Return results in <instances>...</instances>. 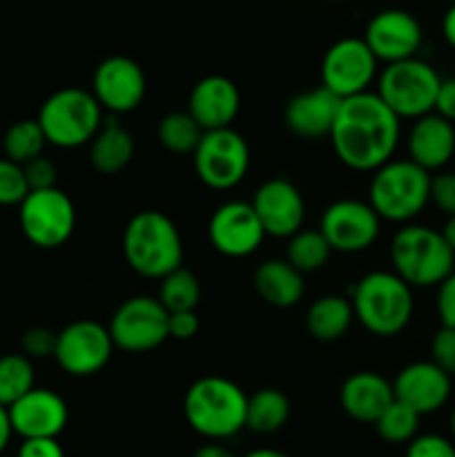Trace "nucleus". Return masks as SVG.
<instances>
[{"instance_id":"1","label":"nucleus","mask_w":455,"mask_h":457,"mask_svg":"<svg viewBox=\"0 0 455 457\" xmlns=\"http://www.w3.org/2000/svg\"><path fill=\"white\" fill-rule=\"evenodd\" d=\"M335 156L355 172H375L393 159L401 138V120L375 92L343 98L330 129Z\"/></svg>"},{"instance_id":"2","label":"nucleus","mask_w":455,"mask_h":457,"mask_svg":"<svg viewBox=\"0 0 455 457\" xmlns=\"http://www.w3.org/2000/svg\"><path fill=\"white\" fill-rule=\"evenodd\" d=\"M248 395L239 384L221 375H205L190 384L183 397V415L194 433L221 442L245 428Z\"/></svg>"},{"instance_id":"3","label":"nucleus","mask_w":455,"mask_h":457,"mask_svg":"<svg viewBox=\"0 0 455 457\" xmlns=\"http://www.w3.org/2000/svg\"><path fill=\"white\" fill-rule=\"evenodd\" d=\"M123 257L136 275L163 279L183 266V239L177 223L159 210H141L123 230Z\"/></svg>"},{"instance_id":"4","label":"nucleus","mask_w":455,"mask_h":457,"mask_svg":"<svg viewBox=\"0 0 455 457\" xmlns=\"http://www.w3.org/2000/svg\"><path fill=\"white\" fill-rule=\"evenodd\" d=\"M352 315L375 337H395L415 312L413 288L395 272L373 270L351 288Z\"/></svg>"},{"instance_id":"5","label":"nucleus","mask_w":455,"mask_h":457,"mask_svg":"<svg viewBox=\"0 0 455 457\" xmlns=\"http://www.w3.org/2000/svg\"><path fill=\"white\" fill-rule=\"evenodd\" d=\"M393 272L410 288H437L455 270V253L440 230L406 223L391 239Z\"/></svg>"},{"instance_id":"6","label":"nucleus","mask_w":455,"mask_h":457,"mask_svg":"<svg viewBox=\"0 0 455 457\" xmlns=\"http://www.w3.org/2000/svg\"><path fill=\"white\" fill-rule=\"evenodd\" d=\"M368 204L382 221L406 226L431 204V174L410 159H391L370 177Z\"/></svg>"},{"instance_id":"7","label":"nucleus","mask_w":455,"mask_h":457,"mask_svg":"<svg viewBox=\"0 0 455 457\" xmlns=\"http://www.w3.org/2000/svg\"><path fill=\"white\" fill-rule=\"evenodd\" d=\"M38 125L49 145L76 150L92 143L103 125V107L83 87H62L40 105Z\"/></svg>"},{"instance_id":"8","label":"nucleus","mask_w":455,"mask_h":457,"mask_svg":"<svg viewBox=\"0 0 455 457\" xmlns=\"http://www.w3.org/2000/svg\"><path fill=\"white\" fill-rule=\"evenodd\" d=\"M442 76L422 58L391 62L377 76V96L397 119L418 120L435 110Z\"/></svg>"},{"instance_id":"9","label":"nucleus","mask_w":455,"mask_h":457,"mask_svg":"<svg viewBox=\"0 0 455 457\" xmlns=\"http://www.w3.org/2000/svg\"><path fill=\"white\" fill-rule=\"evenodd\" d=\"M192 163L199 181L210 190H232L250 170L248 141L232 128L203 132L192 152Z\"/></svg>"},{"instance_id":"10","label":"nucleus","mask_w":455,"mask_h":457,"mask_svg":"<svg viewBox=\"0 0 455 457\" xmlns=\"http://www.w3.org/2000/svg\"><path fill=\"white\" fill-rule=\"evenodd\" d=\"M107 330L116 348L125 353H150L170 339V312L150 295H136L120 303Z\"/></svg>"},{"instance_id":"11","label":"nucleus","mask_w":455,"mask_h":457,"mask_svg":"<svg viewBox=\"0 0 455 457\" xmlns=\"http://www.w3.org/2000/svg\"><path fill=\"white\" fill-rule=\"evenodd\" d=\"M18 221L25 239L36 248H61L74 235V201L58 187L29 192L18 205Z\"/></svg>"},{"instance_id":"12","label":"nucleus","mask_w":455,"mask_h":457,"mask_svg":"<svg viewBox=\"0 0 455 457\" xmlns=\"http://www.w3.org/2000/svg\"><path fill=\"white\" fill-rule=\"evenodd\" d=\"M114 351L107 326L94 320H76L56 333L54 360L71 378H92L110 364Z\"/></svg>"},{"instance_id":"13","label":"nucleus","mask_w":455,"mask_h":457,"mask_svg":"<svg viewBox=\"0 0 455 457\" xmlns=\"http://www.w3.org/2000/svg\"><path fill=\"white\" fill-rule=\"evenodd\" d=\"M379 61L364 38H342L326 49L321 58V87L337 98H351L370 92L377 80Z\"/></svg>"},{"instance_id":"14","label":"nucleus","mask_w":455,"mask_h":457,"mask_svg":"<svg viewBox=\"0 0 455 457\" xmlns=\"http://www.w3.org/2000/svg\"><path fill=\"white\" fill-rule=\"evenodd\" d=\"M382 219L368 201L339 199L324 210L319 232L326 237L333 253H364L377 241Z\"/></svg>"},{"instance_id":"15","label":"nucleus","mask_w":455,"mask_h":457,"mask_svg":"<svg viewBox=\"0 0 455 457\" xmlns=\"http://www.w3.org/2000/svg\"><path fill=\"white\" fill-rule=\"evenodd\" d=\"M147 79L143 67L129 56H110L98 62L92 76V94L114 116L138 110L145 98Z\"/></svg>"},{"instance_id":"16","label":"nucleus","mask_w":455,"mask_h":457,"mask_svg":"<svg viewBox=\"0 0 455 457\" xmlns=\"http://www.w3.org/2000/svg\"><path fill=\"white\" fill-rule=\"evenodd\" d=\"M208 237L219 254L244 259L261 248L266 232L250 201H226L210 217Z\"/></svg>"},{"instance_id":"17","label":"nucleus","mask_w":455,"mask_h":457,"mask_svg":"<svg viewBox=\"0 0 455 457\" xmlns=\"http://www.w3.org/2000/svg\"><path fill=\"white\" fill-rule=\"evenodd\" d=\"M250 205L266 237L290 239L294 232L303 228L306 204H303L302 190L290 179L272 177L263 181L254 192Z\"/></svg>"},{"instance_id":"18","label":"nucleus","mask_w":455,"mask_h":457,"mask_svg":"<svg viewBox=\"0 0 455 457\" xmlns=\"http://www.w3.org/2000/svg\"><path fill=\"white\" fill-rule=\"evenodd\" d=\"M424 31L418 18L404 9H384L375 13L364 31V43L379 62H400L418 56Z\"/></svg>"},{"instance_id":"19","label":"nucleus","mask_w":455,"mask_h":457,"mask_svg":"<svg viewBox=\"0 0 455 457\" xmlns=\"http://www.w3.org/2000/svg\"><path fill=\"white\" fill-rule=\"evenodd\" d=\"M7 411L13 436L22 440H58L70 422L67 402L52 388H31Z\"/></svg>"},{"instance_id":"20","label":"nucleus","mask_w":455,"mask_h":457,"mask_svg":"<svg viewBox=\"0 0 455 457\" xmlns=\"http://www.w3.org/2000/svg\"><path fill=\"white\" fill-rule=\"evenodd\" d=\"M395 400L418 415H431L444 409L453 393V378L431 360L410 361L393 379Z\"/></svg>"},{"instance_id":"21","label":"nucleus","mask_w":455,"mask_h":457,"mask_svg":"<svg viewBox=\"0 0 455 457\" xmlns=\"http://www.w3.org/2000/svg\"><path fill=\"white\" fill-rule=\"evenodd\" d=\"M241 107L239 87L228 76L210 74L192 87L187 96V114L203 132L230 128Z\"/></svg>"},{"instance_id":"22","label":"nucleus","mask_w":455,"mask_h":457,"mask_svg":"<svg viewBox=\"0 0 455 457\" xmlns=\"http://www.w3.org/2000/svg\"><path fill=\"white\" fill-rule=\"evenodd\" d=\"M406 150L409 159L428 174L442 172L455 159V125L435 112L413 120L406 134Z\"/></svg>"},{"instance_id":"23","label":"nucleus","mask_w":455,"mask_h":457,"mask_svg":"<svg viewBox=\"0 0 455 457\" xmlns=\"http://www.w3.org/2000/svg\"><path fill=\"white\" fill-rule=\"evenodd\" d=\"M342 98L330 94L326 87H312L308 92L294 94L284 110L285 128L299 138L315 141L330 137L335 119H337Z\"/></svg>"},{"instance_id":"24","label":"nucleus","mask_w":455,"mask_h":457,"mask_svg":"<svg viewBox=\"0 0 455 457\" xmlns=\"http://www.w3.org/2000/svg\"><path fill=\"white\" fill-rule=\"evenodd\" d=\"M395 402L393 382L375 370H357L339 391V404L343 413L361 424H375L379 415Z\"/></svg>"},{"instance_id":"25","label":"nucleus","mask_w":455,"mask_h":457,"mask_svg":"<svg viewBox=\"0 0 455 457\" xmlns=\"http://www.w3.org/2000/svg\"><path fill=\"white\" fill-rule=\"evenodd\" d=\"M254 290L259 297L275 308H293L306 293L303 275L285 259H268L254 270Z\"/></svg>"},{"instance_id":"26","label":"nucleus","mask_w":455,"mask_h":457,"mask_svg":"<svg viewBox=\"0 0 455 457\" xmlns=\"http://www.w3.org/2000/svg\"><path fill=\"white\" fill-rule=\"evenodd\" d=\"M134 137L116 119L103 120L101 129L89 143V163L101 174H119L134 159Z\"/></svg>"},{"instance_id":"27","label":"nucleus","mask_w":455,"mask_h":457,"mask_svg":"<svg viewBox=\"0 0 455 457\" xmlns=\"http://www.w3.org/2000/svg\"><path fill=\"white\" fill-rule=\"evenodd\" d=\"M352 303L342 295H324L315 299L306 311V330L317 342H337L351 328Z\"/></svg>"},{"instance_id":"28","label":"nucleus","mask_w":455,"mask_h":457,"mask_svg":"<svg viewBox=\"0 0 455 457\" xmlns=\"http://www.w3.org/2000/svg\"><path fill=\"white\" fill-rule=\"evenodd\" d=\"M290 418V402L277 388H259L248 395L245 409V428L257 436H272L281 431Z\"/></svg>"},{"instance_id":"29","label":"nucleus","mask_w":455,"mask_h":457,"mask_svg":"<svg viewBox=\"0 0 455 457\" xmlns=\"http://www.w3.org/2000/svg\"><path fill=\"white\" fill-rule=\"evenodd\" d=\"M333 248L321 235L319 228L317 230H299L288 239V250H285V262L293 268H297L302 275L308 272H317L328 263Z\"/></svg>"},{"instance_id":"30","label":"nucleus","mask_w":455,"mask_h":457,"mask_svg":"<svg viewBox=\"0 0 455 457\" xmlns=\"http://www.w3.org/2000/svg\"><path fill=\"white\" fill-rule=\"evenodd\" d=\"M31 388H36L34 361L22 353H9L0 357V404L9 409Z\"/></svg>"},{"instance_id":"31","label":"nucleus","mask_w":455,"mask_h":457,"mask_svg":"<svg viewBox=\"0 0 455 457\" xmlns=\"http://www.w3.org/2000/svg\"><path fill=\"white\" fill-rule=\"evenodd\" d=\"M203 129L186 112H170L156 125V138L172 154H192L199 145Z\"/></svg>"},{"instance_id":"32","label":"nucleus","mask_w":455,"mask_h":457,"mask_svg":"<svg viewBox=\"0 0 455 457\" xmlns=\"http://www.w3.org/2000/svg\"><path fill=\"white\" fill-rule=\"evenodd\" d=\"M45 145H47V138H45L43 128L36 119L18 120L4 132L3 138L4 159L13 161L18 165H25L43 156Z\"/></svg>"},{"instance_id":"33","label":"nucleus","mask_w":455,"mask_h":457,"mask_svg":"<svg viewBox=\"0 0 455 457\" xmlns=\"http://www.w3.org/2000/svg\"><path fill=\"white\" fill-rule=\"evenodd\" d=\"M159 281L161 286L159 297L156 299L163 303V308L170 315H172V312L196 311L201 299V284L199 279H196L194 272H190L187 268L181 266Z\"/></svg>"},{"instance_id":"34","label":"nucleus","mask_w":455,"mask_h":457,"mask_svg":"<svg viewBox=\"0 0 455 457\" xmlns=\"http://www.w3.org/2000/svg\"><path fill=\"white\" fill-rule=\"evenodd\" d=\"M419 420L422 415L395 400L379 415V420L375 422V431L388 445H409L413 437L419 436Z\"/></svg>"},{"instance_id":"35","label":"nucleus","mask_w":455,"mask_h":457,"mask_svg":"<svg viewBox=\"0 0 455 457\" xmlns=\"http://www.w3.org/2000/svg\"><path fill=\"white\" fill-rule=\"evenodd\" d=\"M29 195L25 170L9 159H0V205H21Z\"/></svg>"},{"instance_id":"36","label":"nucleus","mask_w":455,"mask_h":457,"mask_svg":"<svg viewBox=\"0 0 455 457\" xmlns=\"http://www.w3.org/2000/svg\"><path fill=\"white\" fill-rule=\"evenodd\" d=\"M22 355L34 360H47V357H54V351H56V333L49 328H43V326H36V328H29L22 333L21 339Z\"/></svg>"},{"instance_id":"37","label":"nucleus","mask_w":455,"mask_h":457,"mask_svg":"<svg viewBox=\"0 0 455 457\" xmlns=\"http://www.w3.org/2000/svg\"><path fill=\"white\" fill-rule=\"evenodd\" d=\"M431 204L446 217H455V170L431 174Z\"/></svg>"},{"instance_id":"38","label":"nucleus","mask_w":455,"mask_h":457,"mask_svg":"<svg viewBox=\"0 0 455 457\" xmlns=\"http://www.w3.org/2000/svg\"><path fill=\"white\" fill-rule=\"evenodd\" d=\"M431 361L455 378V328L440 326L431 339Z\"/></svg>"},{"instance_id":"39","label":"nucleus","mask_w":455,"mask_h":457,"mask_svg":"<svg viewBox=\"0 0 455 457\" xmlns=\"http://www.w3.org/2000/svg\"><path fill=\"white\" fill-rule=\"evenodd\" d=\"M406 457H455V445L440 433H424L409 442Z\"/></svg>"},{"instance_id":"40","label":"nucleus","mask_w":455,"mask_h":457,"mask_svg":"<svg viewBox=\"0 0 455 457\" xmlns=\"http://www.w3.org/2000/svg\"><path fill=\"white\" fill-rule=\"evenodd\" d=\"M22 170H25V179H27V186H29V192L56 187V181H58L56 163H54L52 159H47L45 154L22 165Z\"/></svg>"},{"instance_id":"41","label":"nucleus","mask_w":455,"mask_h":457,"mask_svg":"<svg viewBox=\"0 0 455 457\" xmlns=\"http://www.w3.org/2000/svg\"><path fill=\"white\" fill-rule=\"evenodd\" d=\"M435 311L440 317L442 326L455 328V270L437 286Z\"/></svg>"},{"instance_id":"42","label":"nucleus","mask_w":455,"mask_h":457,"mask_svg":"<svg viewBox=\"0 0 455 457\" xmlns=\"http://www.w3.org/2000/svg\"><path fill=\"white\" fill-rule=\"evenodd\" d=\"M201 321L196 311H186V312H172L170 315V339H177V342H190L199 335Z\"/></svg>"},{"instance_id":"43","label":"nucleus","mask_w":455,"mask_h":457,"mask_svg":"<svg viewBox=\"0 0 455 457\" xmlns=\"http://www.w3.org/2000/svg\"><path fill=\"white\" fill-rule=\"evenodd\" d=\"M16 457H65L58 440H22Z\"/></svg>"},{"instance_id":"44","label":"nucleus","mask_w":455,"mask_h":457,"mask_svg":"<svg viewBox=\"0 0 455 457\" xmlns=\"http://www.w3.org/2000/svg\"><path fill=\"white\" fill-rule=\"evenodd\" d=\"M435 114L455 125V79H442L440 92L435 98Z\"/></svg>"},{"instance_id":"45","label":"nucleus","mask_w":455,"mask_h":457,"mask_svg":"<svg viewBox=\"0 0 455 457\" xmlns=\"http://www.w3.org/2000/svg\"><path fill=\"white\" fill-rule=\"evenodd\" d=\"M442 36H444L446 45L451 49H455V0L449 4V9L444 12V18H442Z\"/></svg>"},{"instance_id":"46","label":"nucleus","mask_w":455,"mask_h":457,"mask_svg":"<svg viewBox=\"0 0 455 457\" xmlns=\"http://www.w3.org/2000/svg\"><path fill=\"white\" fill-rule=\"evenodd\" d=\"M12 436L13 431H12V422H9V411L0 404V453L9 446Z\"/></svg>"},{"instance_id":"47","label":"nucleus","mask_w":455,"mask_h":457,"mask_svg":"<svg viewBox=\"0 0 455 457\" xmlns=\"http://www.w3.org/2000/svg\"><path fill=\"white\" fill-rule=\"evenodd\" d=\"M192 457H235V453H232V451H228L226 446L217 445V442H210V445L196 449V453Z\"/></svg>"},{"instance_id":"48","label":"nucleus","mask_w":455,"mask_h":457,"mask_svg":"<svg viewBox=\"0 0 455 457\" xmlns=\"http://www.w3.org/2000/svg\"><path fill=\"white\" fill-rule=\"evenodd\" d=\"M442 237H444V241L449 244V248L455 253V217H446L444 226H442Z\"/></svg>"},{"instance_id":"49","label":"nucleus","mask_w":455,"mask_h":457,"mask_svg":"<svg viewBox=\"0 0 455 457\" xmlns=\"http://www.w3.org/2000/svg\"><path fill=\"white\" fill-rule=\"evenodd\" d=\"M244 457H290V455L277 449H257V451H250V453Z\"/></svg>"},{"instance_id":"50","label":"nucleus","mask_w":455,"mask_h":457,"mask_svg":"<svg viewBox=\"0 0 455 457\" xmlns=\"http://www.w3.org/2000/svg\"><path fill=\"white\" fill-rule=\"evenodd\" d=\"M449 428H451V437H453V442H455V409L449 418Z\"/></svg>"},{"instance_id":"51","label":"nucleus","mask_w":455,"mask_h":457,"mask_svg":"<svg viewBox=\"0 0 455 457\" xmlns=\"http://www.w3.org/2000/svg\"><path fill=\"white\" fill-rule=\"evenodd\" d=\"M326 3H343V0H326Z\"/></svg>"}]
</instances>
